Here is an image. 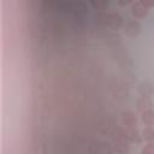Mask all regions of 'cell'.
<instances>
[{
  "instance_id": "6da1fadb",
  "label": "cell",
  "mask_w": 154,
  "mask_h": 154,
  "mask_svg": "<svg viewBox=\"0 0 154 154\" xmlns=\"http://www.w3.org/2000/svg\"><path fill=\"white\" fill-rule=\"evenodd\" d=\"M131 13L135 18H144L148 16V8H146L141 1H136V2H132V6H131Z\"/></svg>"
},
{
  "instance_id": "8992f818",
  "label": "cell",
  "mask_w": 154,
  "mask_h": 154,
  "mask_svg": "<svg viewBox=\"0 0 154 154\" xmlns=\"http://www.w3.org/2000/svg\"><path fill=\"white\" fill-rule=\"evenodd\" d=\"M141 4H142L146 8H148V10H149L150 7H153V6H154V0H150V1H149V0H141Z\"/></svg>"
},
{
  "instance_id": "5b68a950",
  "label": "cell",
  "mask_w": 154,
  "mask_h": 154,
  "mask_svg": "<svg viewBox=\"0 0 154 154\" xmlns=\"http://www.w3.org/2000/svg\"><path fill=\"white\" fill-rule=\"evenodd\" d=\"M142 154H154V141L148 142L143 148H142Z\"/></svg>"
},
{
  "instance_id": "3957f363",
  "label": "cell",
  "mask_w": 154,
  "mask_h": 154,
  "mask_svg": "<svg viewBox=\"0 0 154 154\" xmlns=\"http://www.w3.org/2000/svg\"><path fill=\"white\" fill-rule=\"evenodd\" d=\"M142 122L147 126H153L154 125V112L152 109H147L142 113Z\"/></svg>"
},
{
  "instance_id": "277c9868",
  "label": "cell",
  "mask_w": 154,
  "mask_h": 154,
  "mask_svg": "<svg viewBox=\"0 0 154 154\" xmlns=\"http://www.w3.org/2000/svg\"><path fill=\"white\" fill-rule=\"evenodd\" d=\"M142 136L147 142L154 141V126H146L142 131Z\"/></svg>"
},
{
  "instance_id": "7a4b0ae2",
  "label": "cell",
  "mask_w": 154,
  "mask_h": 154,
  "mask_svg": "<svg viewBox=\"0 0 154 154\" xmlns=\"http://www.w3.org/2000/svg\"><path fill=\"white\" fill-rule=\"evenodd\" d=\"M122 122H123L125 129H132V128H136L137 119L132 112H124L122 116Z\"/></svg>"
}]
</instances>
